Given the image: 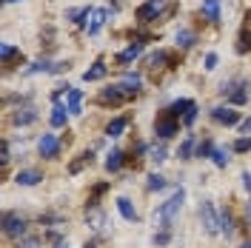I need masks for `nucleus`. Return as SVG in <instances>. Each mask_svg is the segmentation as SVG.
I'll use <instances>...</instances> for the list:
<instances>
[{
  "instance_id": "obj_1",
  "label": "nucleus",
  "mask_w": 251,
  "mask_h": 248,
  "mask_svg": "<svg viewBox=\"0 0 251 248\" xmlns=\"http://www.w3.org/2000/svg\"><path fill=\"white\" fill-rule=\"evenodd\" d=\"M183 200H186V191H183V188H177L169 200L157 205V211H154V225L160 228V231H169V228H172L174 217H177V214H180V208H183Z\"/></svg>"
},
{
  "instance_id": "obj_2",
  "label": "nucleus",
  "mask_w": 251,
  "mask_h": 248,
  "mask_svg": "<svg viewBox=\"0 0 251 248\" xmlns=\"http://www.w3.org/2000/svg\"><path fill=\"white\" fill-rule=\"evenodd\" d=\"M3 234L6 237H23L26 234V217H20L17 211H6L3 214Z\"/></svg>"
},
{
  "instance_id": "obj_3",
  "label": "nucleus",
  "mask_w": 251,
  "mask_h": 248,
  "mask_svg": "<svg viewBox=\"0 0 251 248\" xmlns=\"http://www.w3.org/2000/svg\"><path fill=\"white\" fill-rule=\"evenodd\" d=\"M200 223H203L205 234H220V217H217L214 205H211L208 200L200 202Z\"/></svg>"
},
{
  "instance_id": "obj_4",
  "label": "nucleus",
  "mask_w": 251,
  "mask_h": 248,
  "mask_svg": "<svg viewBox=\"0 0 251 248\" xmlns=\"http://www.w3.org/2000/svg\"><path fill=\"white\" fill-rule=\"evenodd\" d=\"M220 92L226 94L231 103H237V106L249 100V92H246V83H243V80H234V83H223V89H220Z\"/></svg>"
},
{
  "instance_id": "obj_5",
  "label": "nucleus",
  "mask_w": 251,
  "mask_h": 248,
  "mask_svg": "<svg viewBox=\"0 0 251 248\" xmlns=\"http://www.w3.org/2000/svg\"><path fill=\"white\" fill-rule=\"evenodd\" d=\"M126 97H128V94L123 92V86H109V89H103V92H100L97 100H100L103 106H123Z\"/></svg>"
},
{
  "instance_id": "obj_6",
  "label": "nucleus",
  "mask_w": 251,
  "mask_h": 248,
  "mask_svg": "<svg viewBox=\"0 0 251 248\" xmlns=\"http://www.w3.org/2000/svg\"><path fill=\"white\" fill-rule=\"evenodd\" d=\"M154 131H157V137H160V140L174 137V134H177V117H172V114L166 111V114L154 123Z\"/></svg>"
},
{
  "instance_id": "obj_7",
  "label": "nucleus",
  "mask_w": 251,
  "mask_h": 248,
  "mask_svg": "<svg viewBox=\"0 0 251 248\" xmlns=\"http://www.w3.org/2000/svg\"><path fill=\"white\" fill-rule=\"evenodd\" d=\"M160 12H163V0H149V3H143L137 9V20L140 23H151V20L160 17Z\"/></svg>"
},
{
  "instance_id": "obj_8",
  "label": "nucleus",
  "mask_w": 251,
  "mask_h": 248,
  "mask_svg": "<svg viewBox=\"0 0 251 248\" xmlns=\"http://www.w3.org/2000/svg\"><path fill=\"white\" fill-rule=\"evenodd\" d=\"M211 120H217V123H223V125H237L240 123V114H237L234 109L217 106V109H211Z\"/></svg>"
},
{
  "instance_id": "obj_9",
  "label": "nucleus",
  "mask_w": 251,
  "mask_h": 248,
  "mask_svg": "<svg viewBox=\"0 0 251 248\" xmlns=\"http://www.w3.org/2000/svg\"><path fill=\"white\" fill-rule=\"evenodd\" d=\"M40 154L43 157H57L60 154V140L54 134H43L40 137Z\"/></svg>"
},
{
  "instance_id": "obj_10",
  "label": "nucleus",
  "mask_w": 251,
  "mask_h": 248,
  "mask_svg": "<svg viewBox=\"0 0 251 248\" xmlns=\"http://www.w3.org/2000/svg\"><path fill=\"white\" fill-rule=\"evenodd\" d=\"M106 17H109V12L106 9H92V15H89V23H86V29H89V34H97V31L106 26Z\"/></svg>"
},
{
  "instance_id": "obj_11",
  "label": "nucleus",
  "mask_w": 251,
  "mask_h": 248,
  "mask_svg": "<svg viewBox=\"0 0 251 248\" xmlns=\"http://www.w3.org/2000/svg\"><path fill=\"white\" fill-rule=\"evenodd\" d=\"M43 180V174L37 169H26V171H17V177H15V183L17 186H37Z\"/></svg>"
},
{
  "instance_id": "obj_12",
  "label": "nucleus",
  "mask_w": 251,
  "mask_h": 248,
  "mask_svg": "<svg viewBox=\"0 0 251 248\" xmlns=\"http://www.w3.org/2000/svg\"><path fill=\"white\" fill-rule=\"evenodd\" d=\"M37 120V111L31 109V106H26V109H17L15 114H12V123L15 125H29Z\"/></svg>"
},
{
  "instance_id": "obj_13",
  "label": "nucleus",
  "mask_w": 251,
  "mask_h": 248,
  "mask_svg": "<svg viewBox=\"0 0 251 248\" xmlns=\"http://www.w3.org/2000/svg\"><path fill=\"white\" fill-rule=\"evenodd\" d=\"M203 15L208 23H220V0H203Z\"/></svg>"
},
{
  "instance_id": "obj_14",
  "label": "nucleus",
  "mask_w": 251,
  "mask_h": 248,
  "mask_svg": "<svg viewBox=\"0 0 251 248\" xmlns=\"http://www.w3.org/2000/svg\"><path fill=\"white\" fill-rule=\"evenodd\" d=\"M100 77H106V63L103 60H97L92 69L83 72V80H86V83H94V80H100Z\"/></svg>"
},
{
  "instance_id": "obj_15",
  "label": "nucleus",
  "mask_w": 251,
  "mask_h": 248,
  "mask_svg": "<svg viewBox=\"0 0 251 248\" xmlns=\"http://www.w3.org/2000/svg\"><path fill=\"white\" fill-rule=\"evenodd\" d=\"M194 109V100H177V103H172V106H169V114H172V117H180V114H183V117H186L188 111Z\"/></svg>"
},
{
  "instance_id": "obj_16",
  "label": "nucleus",
  "mask_w": 251,
  "mask_h": 248,
  "mask_svg": "<svg viewBox=\"0 0 251 248\" xmlns=\"http://www.w3.org/2000/svg\"><path fill=\"white\" fill-rule=\"evenodd\" d=\"M140 51H143V46H140V43H131L128 49H123V51L117 54V63H120V66H126V63H131V60H134V57H137Z\"/></svg>"
},
{
  "instance_id": "obj_17",
  "label": "nucleus",
  "mask_w": 251,
  "mask_h": 248,
  "mask_svg": "<svg viewBox=\"0 0 251 248\" xmlns=\"http://www.w3.org/2000/svg\"><path fill=\"white\" fill-rule=\"evenodd\" d=\"M66 120H69V111H66V106L54 103V109H51V125H54V128H63V125H66Z\"/></svg>"
},
{
  "instance_id": "obj_18",
  "label": "nucleus",
  "mask_w": 251,
  "mask_h": 248,
  "mask_svg": "<svg viewBox=\"0 0 251 248\" xmlns=\"http://www.w3.org/2000/svg\"><path fill=\"white\" fill-rule=\"evenodd\" d=\"M123 163H126V154L120 151V149H114V151L106 157V169H109V171H120V169H123Z\"/></svg>"
},
{
  "instance_id": "obj_19",
  "label": "nucleus",
  "mask_w": 251,
  "mask_h": 248,
  "mask_svg": "<svg viewBox=\"0 0 251 248\" xmlns=\"http://www.w3.org/2000/svg\"><path fill=\"white\" fill-rule=\"evenodd\" d=\"M126 125H128V120H126V117H114V120L106 125V134H109V137H120V134L126 131Z\"/></svg>"
},
{
  "instance_id": "obj_20",
  "label": "nucleus",
  "mask_w": 251,
  "mask_h": 248,
  "mask_svg": "<svg viewBox=\"0 0 251 248\" xmlns=\"http://www.w3.org/2000/svg\"><path fill=\"white\" fill-rule=\"evenodd\" d=\"M146 154H149V160H154V163H163V160H169V151H166V146H163V143H157V146H149V149H146Z\"/></svg>"
},
{
  "instance_id": "obj_21",
  "label": "nucleus",
  "mask_w": 251,
  "mask_h": 248,
  "mask_svg": "<svg viewBox=\"0 0 251 248\" xmlns=\"http://www.w3.org/2000/svg\"><path fill=\"white\" fill-rule=\"evenodd\" d=\"M117 208H120V214H123L128 223H134L137 220V211H134V205H131V200H126V197H120L117 200Z\"/></svg>"
},
{
  "instance_id": "obj_22",
  "label": "nucleus",
  "mask_w": 251,
  "mask_h": 248,
  "mask_svg": "<svg viewBox=\"0 0 251 248\" xmlns=\"http://www.w3.org/2000/svg\"><path fill=\"white\" fill-rule=\"evenodd\" d=\"M80 103H83V92L80 89H69V111L80 114Z\"/></svg>"
},
{
  "instance_id": "obj_23",
  "label": "nucleus",
  "mask_w": 251,
  "mask_h": 248,
  "mask_svg": "<svg viewBox=\"0 0 251 248\" xmlns=\"http://www.w3.org/2000/svg\"><path fill=\"white\" fill-rule=\"evenodd\" d=\"M120 86H123V92L131 97V94H137V89H140V77H137V74H126V80Z\"/></svg>"
},
{
  "instance_id": "obj_24",
  "label": "nucleus",
  "mask_w": 251,
  "mask_h": 248,
  "mask_svg": "<svg viewBox=\"0 0 251 248\" xmlns=\"http://www.w3.org/2000/svg\"><path fill=\"white\" fill-rule=\"evenodd\" d=\"M89 15H92V9H69L66 12V17L75 23H89Z\"/></svg>"
},
{
  "instance_id": "obj_25",
  "label": "nucleus",
  "mask_w": 251,
  "mask_h": 248,
  "mask_svg": "<svg viewBox=\"0 0 251 248\" xmlns=\"http://www.w3.org/2000/svg\"><path fill=\"white\" fill-rule=\"evenodd\" d=\"M169 60H172V54H169V51H154L146 63H149V69H160L163 63H169Z\"/></svg>"
},
{
  "instance_id": "obj_26",
  "label": "nucleus",
  "mask_w": 251,
  "mask_h": 248,
  "mask_svg": "<svg viewBox=\"0 0 251 248\" xmlns=\"http://www.w3.org/2000/svg\"><path fill=\"white\" fill-rule=\"evenodd\" d=\"M220 231L226 234V237H231V234H234V220H231L228 211H223V214H220Z\"/></svg>"
},
{
  "instance_id": "obj_27",
  "label": "nucleus",
  "mask_w": 251,
  "mask_h": 248,
  "mask_svg": "<svg viewBox=\"0 0 251 248\" xmlns=\"http://www.w3.org/2000/svg\"><path fill=\"white\" fill-rule=\"evenodd\" d=\"M177 46H183V49H188V46H194V31H188V29H180L177 34Z\"/></svg>"
},
{
  "instance_id": "obj_28",
  "label": "nucleus",
  "mask_w": 251,
  "mask_h": 248,
  "mask_svg": "<svg viewBox=\"0 0 251 248\" xmlns=\"http://www.w3.org/2000/svg\"><path fill=\"white\" fill-rule=\"evenodd\" d=\"M17 248H43V243H40V237H17Z\"/></svg>"
},
{
  "instance_id": "obj_29",
  "label": "nucleus",
  "mask_w": 251,
  "mask_h": 248,
  "mask_svg": "<svg viewBox=\"0 0 251 248\" xmlns=\"http://www.w3.org/2000/svg\"><path fill=\"white\" fill-rule=\"evenodd\" d=\"M211 160H214V166L226 169V166H228V151H226V149H214V151H211Z\"/></svg>"
},
{
  "instance_id": "obj_30",
  "label": "nucleus",
  "mask_w": 251,
  "mask_h": 248,
  "mask_svg": "<svg viewBox=\"0 0 251 248\" xmlns=\"http://www.w3.org/2000/svg\"><path fill=\"white\" fill-rule=\"evenodd\" d=\"M166 177L163 174H149V191H160V188H166Z\"/></svg>"
},
{
  "instance_id": "obj_31",
  "label": "nucleus",
  "mask_w": 251,
  "mask_h": 248,
  "mask_svg": "<svg viewBox=\"0 0 251 248\" xmlns=\"http://www.w3.org/2000/svg\"><path fill=\"white\" fill-rule=\"evenodd\" d=\"M251 49V31H240V40H237V51H240V54H246V51H249Z\"/></svg>"
},
{
  "instance_id": "obj_32",
  "label": "nucleus",
  "mask_w": 251,
  "mask_h": 248,
  "mask_svg": "<svg viewBox=\"0 0 251 248\" xmlns=\"http://www.w3.org/2000/svg\"><path fill=\"white\" fill-rule=\"evenodd\" d=\"M191 154H194V140L188 137L186 143L180 146V151H177V157H180V160H191Z\"/></svg>"
},
{
  "instance_id": "obj_33",
  "label": "nucleus",
  "mask_w": 251,
  "mask_h": 248,
  "mask_svg": "<svg viewBox=\"0 0 251 248\" xmlns=\"http://www.w3.org/2000/svg\"><path fill=\"white\" fill-rule=\"evenodd\" d=\"M103 223H106V217H103L100 211H92V214H89V225H92L94 231H100V228H103Z\"/></svg>"
},
{
  "instance_id": "obj_34",
  "label": "nucleus",
  "mask_w": 251,
  "mask_h": 248,
  "mask_svg": "<svg viewBox=\"0 0 251 248\" xmlns=\"http://www.w3.org/2000/svg\"><path fill=\"white\" fill-rule=\"evenodd\" d=\"M15 54H17L15 46H9V43H3V46H0V60H3V63H9Z\"/></svg>"
},
{
  "instance_id": "obj_35",
  "label": "nucleus",
  "mask_w": 251,
  "mask_h": 248,
  "mask_svg": "<svg viewBox=\"0 0 251 248\" xmlns=\"http://www.w3.org/2000/svg\"><path fill=\"white\" fill-rule=\"evenodd\" d=\"M234 151H240V154H246V151H251V137H240L234 143Z\"/></svg>"
},
{
  "instance_id": "obj_36",
  "label": "nucleus",
  "mask_w": 251,
  "mask_h": 248,
  "mask_svg": "<svg viewBox=\"0 0 251 248\" xmlns=\"http://www.w3.org/2000/svg\"><path fill=\"white\" fill-rule=\"evenodd\" d=\"M194 151H197V157H211V151H214V146H211V143L205 140V143H200V146H197Z\"/></svg>"
},
{
  "instance_id": "obj_37",
  "label": "nucleus",
  "mask_w": 251,
  "mask_h": 248,
  "mask_svg": "<svg viewBox=\"0 0 251 248\" xmlns=\"http://www.w3.org/2000/svg\"><path fill=\"white\" fill-rule=\"evenodd\" d=\"M9 160H12V149H9V143H3V149H0V163L6 166Z\"/></svg>"
},
{
  "instance_id": "obj_38",
  "label": "nucleus",
  "mask_w": 251,
  "mask_h": 248,
  "mask_svg": "<svg viewBox=\"0 0 251 248\" xmlns=\"http://www.w3.org/2000/svg\"><path fill=\"white\" fill-rule=\"evenodd\" d=\"M205 69H208V72H214V69H217V54H214V51H211V54H205Z\"/></svg>"
},
{
  "instance_id": "obj_39",
  "label": "nucleus",
  "mask_w": 251,
  "mask_h": 248,
  "mask_svg": "<svg viewBox=\"0 0 251 248\" xmlns=\"http://www.w3.org/2000/svg\"><path fill=\"white\" fill-rule=\"evenodd\" d=\"M166 243H169V231L154 234V246H166Z\"/></svg>"
},
{
  "instance_id": "obj_40",
  "label": "nucleus",
  "mask_w": 251,
  "mask_h": 248,
  "mask_svg": "<svg viewBox=\"0 0 251 248\" xmlns=\"http://www.w3.org/2000/svg\"><path fill=\"white\" fill-rule=\"evenodd\" d=\"M194 120H197V106H194V109L188 111L186 117H183V123H186V125H191V123H194Z\"/></svg>"
},
{
  "instance_id": "obj_41",
  "label": "nucleus",
  "mask_w": 251,
  "mask_h": 248,
  "mask_svg": "<svg viewBox=\"0 0 251 248\" xmlns=\"http://www.w3.org/2000/svg\"><path fill=\"white\" fill-rule=\"evenodd\" d=\"M243 188H246V194L251 197V174H249V171L243 174Z\"/></svg>"
},
{
  "instance_id": "obj_42",
  "label": "nucleus",
  "mask_w": 251,
  "mask_h": 248,
  "mask_svg": "<svg viewBox=\"0 0 251 248\" xmlns=\"http://www.w3.org/2000/svg\"><path fill=\"white\" fill-rule=\"evenodd\" d=\"M240 128H243L246 134H251V117H249V120H243V123H240Z\"/></svg>"
},
{
  "instance_id": "obj_43",
  "label": "nucleus",
  "mask_w": 251,
  "mask_h": 248,
  "mask_svg": "<svg viewBox=\"0 0 251 248\" xmlns=\"http://www.w3.org/2000/svg\"><path fill=\"white\" fill-rule=\"evenodd\" d=\"M246 223L251 225V202H246Z\"/></svg>"
},
{
  "instance_id": "obj_44",
  "label": "nucleus",
  "mask_w": 251,
  "mask_h": 248,
  "mask_svg": "<svg viewBox=\"0 0 251 248\" xmlns=\"http://www.w3.org/2000/svg\"><path fill=\"white\" fill-rule=\"evenodd\" d=\"M240 248H251V243H243V246H240Z\"/></svg>"
},
{
  "instance_id": "obj_45",
  "label": "nucleus",
  "mask_w": 251,
  "mask_h": 248,
  "mask_svg": "<svg viewBox=\"0 0 251 248\" xmlns=\"http://www.w3.org/2000/svg\"><path fill=\"white\" fill-rule=\"evenodd\" d=\"M3 3H17V0H3Z\"/></svg>"
},
{
  "instance_id": "obj_46",
  "label": "nucleus",
  "mask_w": 251,
  "mask_h": 248,
  "mask_svg": "<svg viewBox=\"0 0 251 248\" xmlns=\"http://www.w3.org/2000/svg\"><path fill=\"white\" fill-rule=\"evenodd\" d=\"M86 248H94V246H86Z\"/></svg>"
}]
</instances>
